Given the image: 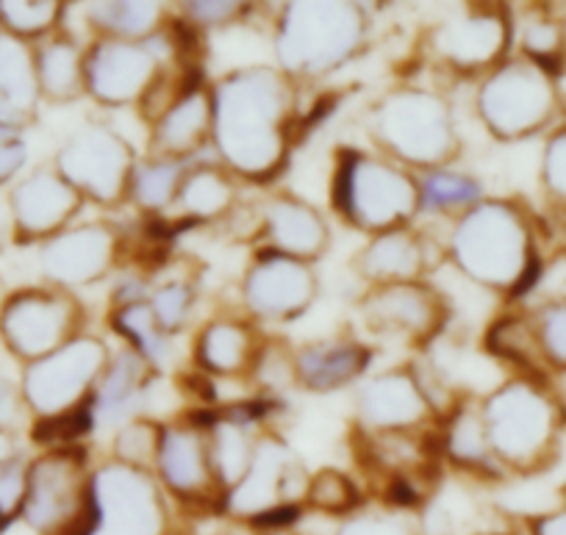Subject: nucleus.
<instances>
[{"label": "nucleus", "mask_w": 566, "mask_h": 535, "mask_svg": "<svg viewBox=\"0 0 566 535\" xmlns=\"http://www.w3.org/2000/svg\"><path fill=\"white\" fill-rule=\"evenodd\" d=\"M18 395L0 380V430H7L9 433V424L18 417Z\"/></svg>", "instance_id": "nucleus-8"}, {"label": "nucleus", "mask_w": 566, "mask_h": 535, "mask_svg": "<svg viewBox=\"0 0 566 535\" xmlns=\"http://www.w3.org/2000/svg\"><path fill=\"white\" fill-rule=\"evenodd\" d=\"M12 214L14 225L25 237H42V233L53 231L56 220L62 217V189L45 175H34L14 189Z\"/></svg>", "instance_id": "nucleus-3"}, {"label": "nucleus", "mask_w": 566, "mask_h": 535, "mask_svg": "<svg viewBox=\"0 0 566 535\" xmlns=\"http://www.w3.org/2000/svg\"><path fill=\"white\" fill-rule=\"evenodd\" d=\"M29 489V472L20 463H0V524L7 527L20 518Z\"/></svg>", "instance_id": "nucleus-4"}, {"label": "nucleus", "mask_w": 566, "mask_h": 535, "mask_svg": "<svg viewBox=\"0 0 566 535\" xmlns=\"http://www.w3.org/2000/svg\"><path fill=\"white\" fill-rule=\"evenodd\" d=\"M12 461V439L7 430H0V463Z\"/></svg>", "instance_id": "nucleus-9"}, {"label": "nucleus", "mask_w": 566, "mask_h": 535, "mask_svg": "<svg viewBox=\"0 0 566 535\" xmlns=\"http://www.w3.org/2000/svg\"><path fill=\"white\" fill-rule=\"evenodd\" d=\"M36 86L40 81L31 53L18 36L0 31V123L14 130V125L29 114Z\"/></svg>", "instance_id": "nucleus-2"}, {"label": "nucleus", "mask_w": 566, "mask_h": 535, "mask_svg": "<svg viewBox=\"0 0 566 535\" xmlns=\"http://www.w3.org/2000/svg\"><path fill=\"white\" fill-rule=\"evenodd\" d=\"M533 535H566V507L558 513H547L542 518H533Z\"/></svg>", "instance_id": "nucleus-7"}, {"label": "nucleus", "mask_w": 566, "mask_h": 535, "mask_svg": "<svg viewBox=\"0 0 566 535\" xmlns=\"http://www.w3.org/2000/svg\"><path fill=\"white\" fill-rule=\"evenodd\" d=\"M12 134H14L12 128H7V125L0 123V141H12Z\"/></svg>", "instance_id": "nucleus-10"}, {"label": "nucleus", "mask_w": 566, "mask_h": 535, "mask_svg": "<svg viewBox=\"0 0 566 535\" xmlns=\"http://www.w3.org/2000/svg\"><path fill=\"white\" fill-rule=\"evenodd\" d=\"M59 303L45 292H20L0 311V336L14 355H23L31 364L59 342L62 331Z\"/></svg>", "instance_id": "nucleus-1"}, {"label": "nucleus", "mask_w": 566, "mask_h": 535, "mask_svg": "<svg viewBox=\"0 0 566 535\" xmlns=\"http://www.w3.org/2000/svg\"><path fill=\"white\" fill-rule=\"evenodd\" d=\"M3 231H7V225H3V217H0V248H3Z\"/></svg>", "instance_id": "nucleus-11"}, {"label": "nucleus", "mask_w": 566, "mask_h": 535, "mask_svg": "<svg viewBox=\"0 0 566 535\" xmlns=\"http://www.w3.org/2000/svg\"><path fill=\"white\" fill-rule=\"evenodd\" d=\"M342 535H417V533L408 527H400V524L378 522V518H375V522H353Z\"/></svg>", "instance_id": "nucleus-5"}, {"label": "nucleus", "mask_w": 566, "mask_h": 535, "mask_svg": "<svg viewBox=\"0 0 566 535\" xmlns=\"http://www.w3.org/2000/svg\"><path fill=\"white\" fill-rule=\"evenodd\" d=\"M0 529H3V524H0Z\"/></svg>", "instance_id": "nucleus-12"}, {"label": "nucleus", "mask_w": 566, "mask_h": 535, "mask_svg": "<svg viewBox=\"0 0 566 535\" xmlns=\"http://www.w3.org/2000/svg\"><path fill=\"white\" fill-rule=\"evenodd\" d=\"M23 164V147L18 141H0V183H7Z\"/></svg>", "instance_id": "nucleus-6"}]
</instances>
